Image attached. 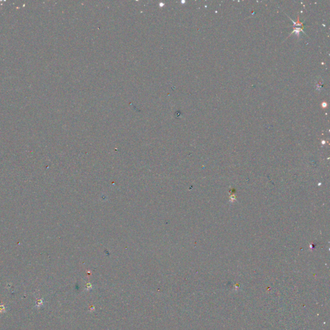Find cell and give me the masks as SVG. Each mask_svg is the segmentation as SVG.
<instances>
[{"label":"cell","instance_id":"obj_1","mask_svg":"<svg viewBox=\"0 0 330 330\" xmlns=\"http://www.w3.org/2000/svg\"><path fill=\"white\" fill-rule=\"evenodd\" d=\"M322 106H323V108H326L327 107V103L326 102H323V103H322Z\"/></svg>","mask_w":330,"mask_h":330}]
</instances>
